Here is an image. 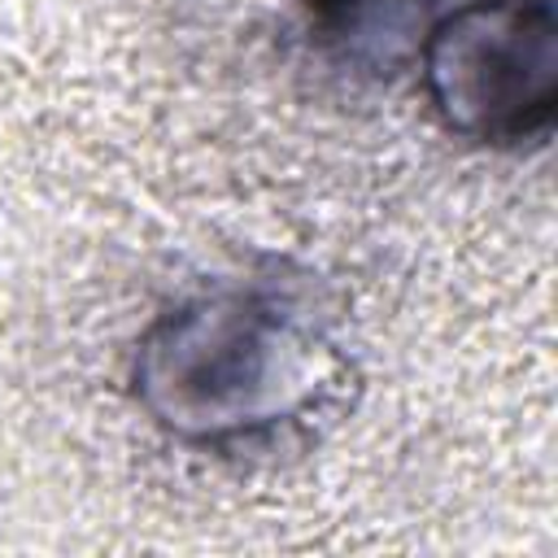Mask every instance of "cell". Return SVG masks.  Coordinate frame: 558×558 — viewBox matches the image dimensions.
<instances>
[{"label": "cell", "instance_id": "cell-3", "mask_svg": "<svg viewBox=\"0 0 558 558\" xmlns=\"http://www.w3.org/2000/svg\"><path fill=\"white\" fill-rule=\"evenodd\" d=\"M310 44L349 74H388L418 57L432 22V0H296Z\"/></svg>", "mask_w": 558, "mask_h": 558}, {"label": "cell", "instance_id": "cell-1", "mask_svg": "<svg viewBox=\"0 0 558 558\" xmlns=\"http://www.w3.org/2000/svg\"><path fill=\"white\" fill-rule=\"evenodd\" d=\"M336 353L275 288H214L166 310L135 344L131 384L148 418L192 445H227L301 418Z\"/></svg>", "mask_w": 558, "mask_h": 558}, {"label": "cell", "instance_id": "cell-2", "mask_svg": "<svg viewBox=\"0 0 558 558\" xmlns=\"http://www.w3.org/2000/svg\"><path fill=\"white\" fill-rule=\"evenodd\" d=\"M418 70L453 135L493 148L541 140L558 109V0H466L432 22Z\"/></svg>", "mask_w": 558, "mask_h": 558}]
</instances>
